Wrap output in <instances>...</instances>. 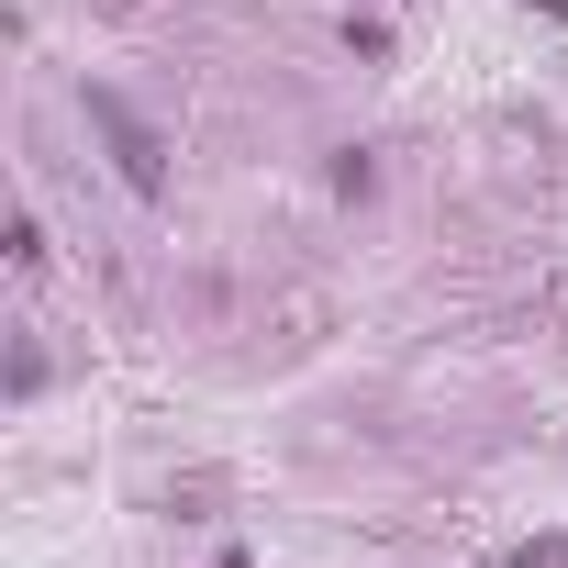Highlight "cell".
<instances>
[{
    "instance_id": "cell-1",
    "label": "cell",
    "mask_w": 568,
    "mask_h": 568,
    "mask_svg": "<svg viewBox=\"0 0 568 568\" xmlns=\"http://www.w3.org/2000/svg\"><path fill=\"white\" fill-rule=\"evenodd\" d=\"M79 112H90V134L112 145L123 190H134V201H156V190H168V134H156V123H145L123 90H79Z\"/></svg>"
},
{
    "instance_id": "cell-2",
    "label": "cell",
    "mask_w": 568,
    "mask_h": 568,
    "mask_svg": "<svg viewBox=\"0 0 568 568\" xmlns=\"http://www.w3.org/2000/svg\"><path fill=\"white\" fill-rule=\"evenodd\" d=\"M513 568H568V535H535V546H524Z\"/></svg>"
},
{
    "instance_id": "cell-3",
    "label": "cell",
    "mask_w": 568,
    "mask_h": 568,
    "mask_svg": "<svg viewBox=\"0 0 568 568\" xmlns=\"http://www.w3.org/2000/svg\"><path fill=\"white\" fill-rule=\"evenodd\" d=\"M546 12H557V23H568V0H546Z\"/></svg>"
}]
</instances>
